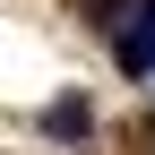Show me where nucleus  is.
Returning <instances> with one entry per match:
<instances>
[{"instance_id": "20e7f679", "label": "nucleus", "mask_w": 155, "mask_h": 155, "mask_svg": "<svg viewBox=\"0 0 155 155\" xmlns=\"http://www.w3.org/2000/svg\"><path fill=\"white\" fill-rule=\"evenodd\" d=\"M147 121H155V112H147Z\"/></svg>"}, {"instance_id": "7ed1b4c3", "label": "nucleus", "mask_w": 155, "mask_h": 155, "mask_svg": "<svg viewBox=\"0 0 155 155\" xmlns=\"http://www.w3.org/2000/svg\"><path fill=\"white\" fill-rule=\"evenodd\" d=\"M138 17H147V26H155V0H138Z\"/></svg>"}, {"instance_id": "f03ea898", "label": "nucleus", "mask_w": 155, "mask_h": 155, "mask_svg": "<svg viewBox=\"0 0 155 155\" xmlns=\"http://www.w3.org/2000/svg\"><path fill=\"white\" fill-rule=\"evenodd\" d=\"M112 61H121V78H138V86L155 78V26L147 17H129V26L112 35Z\"/></svg>"}, {"instance_id": "f257e3e1", "label": "nucleus", "mask_w": 155, "mask_h": 155, "mask_svg": "<svg viewBox=\"0 0 155 155\" xmlns=\"http://www.w3.org/2000/svg\"><path fill=\"white\" fill-rule=\"evenodd\" d=\"M43 138L52 147H86L95 138V104H86V95H52V104H43Z\"/></svg>"}]
</instances>
